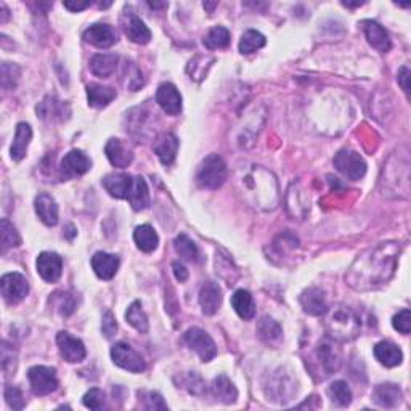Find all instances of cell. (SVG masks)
I'll use <instances>...</instances> for the list:
<instances>
[{
	"label": "cell",
	"instance_id": "27",
	"mask_svg": "<svg viewBox=\"0 0 411 411\" xmlns=\"http://www.w3.org/2000/svg\"><path fill=\"white\" fill-rule=\"evenodd\" d=\"M375 357L376 360L387 368L399 366L403 360V353L397 344L390 341H382L375 346Z\"/></svg>",
	"mask_w": 411,
	"mask_h": 411
},
{
	"label": "cell",
	"instance_id": "36",
	"mask_svg": "<svg viewBox=\"0 0 411 411\" xmlns=\"http://www.w3.org/2000/svg\"><path fill=\"white\" fill-rule=\"evenodd\" d=\"M50 305L63 317H69V315L74 313V310L78 309V300H76V296L71 293H66V291H56L50 296Z\"/></svg>",
	"mask_w": 411,
	"mask_h": 411
},
{
	"label": "cell",
	"instance_id": "40",
	"mask_svg": "<svg viewBox=\"0 0 411 411\" xmlns=\"http://www.w3.org/2000/svg\"><path fill=\"white\" fill-rule=\"evenodd\" d=\"M0 238H2V252L5 254L12 247H18L21 245V236L13 223H10L7 219H2L0 222Z\"/></svg>",
	"mask_w": 411,
	"mask_h": 411
},
{
	"label": "cell",
	"instance_id": "35",
	"mask_svg": "<svg viewBox=\"0 0 411 411\" xmlns=\"http://www.w3.org/2000/svg\"><path fill=\"white\" fill-rule=\"evenodd\" d=\"M133 241H135L137 247L143 252H153L159 245V238L157 233L151 225H140L133 232Z\"/></svg>",
	"mask_w": 411,
	"mask_h": 411
},
{
	"label": "cell",
	"instance_id": "47",
	"mask_svg": "<svg viewBox=\"0 0 411 411\" xmlns=\"http://www.w3.org/2000/svg\"><path fill=\"white\" fill-rule=\"evenodd\" d=\"M392 326H394L397 331L408 336L411 331V312L408 309L400 310L399 313L392 318Z\"/></svg>",
	"mask_w": 411,
	"mask_h": 411
},
{
	"label": "cell",
	"instance_id": "24",
	"mask_svg": "<svg viewBox=\"0 0 411 411\" xmlns=\"http://www.w3.org/2000/svg\"><path fill=\"white\" fill-rule=\"evenodd\" d=\"M92 269L100 280H111L118 274L119 257L108 252H97L92 257Z\"/></svg>",
	"mask_w": 411,
	"mask_h": 411
},
{
	"label": "cell",
	"instance_id": "4",
	"mask_svg": "<svg viewBox=\"0 0 411 411\" xmlns=\"http://www.w3.org/2000/svg\"><path fill=\"white\" fill-rule=\"evenodd\" d=\"M228 175L227 164L219 155H209L201 162L196 172V181L201 188L217 190L225 184Z\"/></svg>",
	"mask_w": 411,
	"mask_h": 411
},
{
	"label": "cell",
	"instance_id": "18",
	"mask_svg": "<svg viewBox=\"0 0 411 411\" xmlns=\"http://www.w3.org/2000/svg\"><path fill=\"white\" fill-rule=\"evenodd\" d=\"M84 41L87 44L98 47V49H108L118 42V36L111 26L108 25H92L84 32Z\"/></svg>",
	"mask_w": 411,
	"mask_h": 411
},
{
	"label": "cell",
	"instance_id": "16",
	"mask_svg": "<svg viewBox=\"0 0 411 411\" xmlns=\"http://www.w3.org/2000/svg\"><path fill=\"white\" fill-rule=\"evenodd\" d=\"M299 302H300V305H302L304 312L309 315H313V317L324 315L328 310L326 294H324V291L320 288L305 289L304 293L300 294Z\"/></svg>",
	"mask_w": 411,
	"mask_h": 411
},
{
	"label": "cell",
	"instance_id": "39",
	"mask_svg": "<svg viewBox=\"0 0 411 411\" xmlns=\"http://www.w3.org/2000/svg\"><path fill=\"white\" fill-rule=\"evenodd\" d=\"M230 44V32L227 27L216 26L208 32V36L204 37V47L209 50L216 49H225Z\"/></svg>",
	"mask_w": 411,
	"mask_h": 411
},
{
	"label": "cell",
	"instance_id": "33",
	"mask_svg": "<svg viewBox=\"0 0 411 411\" xmlns=\"http://www.w3.org/2000/svg\"><path fill=\"white\" fill-rule=\"evenodd\" d=\"M118 61V55L113 54L93 55L92 60H90V71L98 78H109V76L116 73Z\"/></svg>",
	"mask_w": 411,
	"mask_h": 411
},
{
	"label": "cell",
	"instance_id": "54",
	"mask_svg": "<svg viewBox=\"0 0 411 411\" xmlns=\"http://www.w3.org/2000/svg\"><path fill=\"white\" fill-rule=\"evenodd\" d=\"M66 232H69V233H66V235H68L69 240H73V238L76 236V233H78V232H76V228H74L73 225H68V227H66Z\"/></svg>",
	"mask_w": 411,
	"mask_h": 411
},
{
	"label": "cell",
	"instance_id": "17",
	"mask_svg": "<svg viewBox=\"0 0 411 411\" xmlns=\"http://www.w3.org/2000/svg\"><path fill=\"white\" fill-rule=\"evenodd\" d=\"M122 25L124 31H126V36L133 44L145 45L151 41V31L148 30V26L135 15V13H126L122 18Z\"/></svg>",
	"mask_w": 411,
	"mask_h": 411
},
{
	"label": "cell",
	"instance_id": "13",
	"mask_svg": "<svg viewBox=\"0 0 411 411\" xmlns=\"http://www.w3.org/2000/svg\"><path fill=\"white\" fill-rule=\"evenodd\" d=\"M90 167H92V161L89 159V156L80 150H73L63 157V161H61L60 172L61 177L68 180L73 179V177L84 175L85 172L90 170Z\"/></svg>",
	"mask_w": 411,
	"mask_h": 411
},
{
	"label": "cell",
	"instance_id": "43",
	"mask_svg": "<svg viewBox=\"0 0 411 411\" xmlns=\"http://www.w3.org/2000/svg\"><path fill=\"white\" fill-rule=\"evenodd\" d=\"M65 108H68L65 103L56 102L54 97H47L44 102L39 103L37 113H39L41 118L44 119H60V121H63Z\"/></svg>",
	"mask_w": 411,
	"mask_h": 411
},
{
	"label": "cell",
	"instance_id": "21",
	"mask_svg": "<svg viewBox=\"0 0 411 411\" xmlns=\"http://www.w3.org/2000/svg\"><path fill=\"white\" fill-rule=\"evenodd\" d=\"M363 31H365V36L368 42L373 49H376L381 54H387L390 50V37L387 34V31L382 27L379 23L376 21H363Z\"/></svg>",
	"mask_w": 411,
	"mask_h": 411
},
{
	"label": "cell",
	"instance_id": "29",
	"mask_svg": "<svg viewBox=\"0 0 411 411\" xmlns=\"http://www.w3.org/2000/svg\"><path fill=\"white\" fill-rule=\"evenodd\" d=\"M127 201L131 203L133 211H145L150 206V191H148V185L143 177H133L132 188L129 191Z\"/></svg>",
	"mask_w": 411,
	"mask_h": 411
},
{
	"label": "cell",
	"instance_id": "7",
	"mask_svg": "<svg viewBox=\"0 0 411 411\" xmlns=\"http://www.w3.org/2000/svg\"><path fill=\"white\" fill-rule=\"evenodd\" d=\"M0 289H2V298L7 304L15 305L20 304L21 300L26 299L30 293V283H27L26 276L21 274H7L0 280Z\"/></svg>",
	"mask_w": 411,
	"mask_h": 411
},
{
	"label": "cell",
	"instance_id": "48",
	"mask_svg": "<svg viewBox=\"0 0 411 411\" xmlns=\"http://www.w3.org/2000/svg\"><path fill=\"white\" fill-rule=\"evenodd\" d=\"M82 403L90 410H102L104 406V394L100 389H90L84 395Z\"/></svg>",
	"mask_w": 411,
	"mask_h": 411
},
{
	"label": "cell",
	"instance_id": "55",
	"mask_svg": "<svg viewBox=\"0 0 411 411\" xmlns=\"http://www.w3.org/2000/svg\"><path fill=\"white\" fill-rule=\"evenodd\" d=\"M148 5H150L151 8H164V7H167V3H164V2H162V3H156V2L153 3V2H150V3H148Z\"/></svg>",
	"mask_w": 411,
	"mask_h": 411
},
{
	"label": "cell",
	"instance_id": "20",
	"mask_svg": "<svg viewBox=\"0 0 411 411\" xmlns=\"http://www.w3.org/2000/svg\"><path fill=\"white\" fill-rule=\"evenodd\" d=\"M199 305L204 315H214L222 305V289L214 281H208L199 291Z\"/></svg>",
	"mask_w": 411,
	"mask_h": 411
},
{
	"label": "cell",
	"instance_id": "32",
	"mask_svg": "<svg viewBox=\"0 0 411 411\" xmlns=\"http://www.w3.org/2000/svg\"><path fill=\"white\" fill-rule=\"evenodd\" d=\"M232 307L235 309L238 317L246 320V322L247 320L254 318V315H256L254 299H252L249 291H246V289L235 291V294L232 296Z\"/></svg>",
	"mask_w": 411,
	"mask_h": 411
},
{
	"label": "cell",
	"instance_id": "8",
	"mask_svg": "<svg viewBox=\"0 0 411 411\" xmlns=\"http://www.w3.org/2000/svg\"><path fill=\"white\" fill-rule=\"evenodd\" d=\"M27 377H30L32 392L39 397L49 395L58 389V377H56V371L54 368L32 366L27 371Z\"/></svg>",
	"mask_w": 411,
	"mask_h": 411
},
{
	"label": "cell",
	"instance_id": "9",
	"mask_svg": "<svg viewBox=\"0 0 411 411\" xmlns=\"http://www.w3.org/2000/svg\"><path fill=\"white\" fill-rule=\"evenodd\" d=\"M111 358L113 363L122 370L131 373H143L146 370V363L143 360L142 355L133 351L129 344L118 342L114 344L111 348Z\"/></svg>",
	"mask_w": 411,
	"mask_h": 411
},
{
	"label": "cell",
	"instance_id": "51",
	"mask_svg": "<svg viewBox=\"0 0 411 411\" xmlns=\"http://www.w3.org/2000/svg\"><path fill=\"white\" fill-rule=\"evenodd\" d=\"M410 78H411V73L410 69L403 66V68H400L399 74H397V80H399L400 87L403 89L405 93H410Z\"/></svg>",
	"mask_w": 411,
	"mask_h": 411
},
{
	"label": "cell",
	"instance_id": "56",
	"mask_svg": "<svg viewBox=\"0 0 411 411\" xmlns=\"http://www.w3.org/2000/svg\"><path fill=\"white\" fill-rule=\"evenodd\" d=\"M217 5V2H214V3H208V2H204V8H208L209 12H212L214 10V7Z\"/></svg>",
	"mask_w": 411,
	"mask_h": 411
},
{
	"label": "cell",
	"instance_id": "50",
	"mask_svg": "<svg viewBox=\"0 0 411 411\" xmlns=\"http://www.w3.org/2000/svg\"><path fill=\"white\" fill-rule=\"evenodd\" d=\"M102 331L104 336L108 339H111L114 334L118 331V323H116V318H114V315L107 310V312L103 313V320H102Z\"/></svg>",
	"mask_w": 411,
	"mask_h": 411
},
{
	"label": "cell",
	"instance_id": "2",
	"mask_svg": "<svg viewBox=\"0 0 411 411\" xmlns=\"http://www.w3.org/2000/svg\"><path fill=\"white\" fill-rule=\"evenodd\" d=\"M240 184L243 185V193L257 209L271 211L276 208L280 198L278 184L275 175L260 166H252L251 169L241 170Z\"/></svg>",
	"mask_w": 411,
	"mask_h": 411
},
{
	"label": "cell",
	"instance_id": "3",
	"mask_svg": "<svg viewBox=\"0 0 411 411\" xmlns=\"http://www.w3.org/2000/svg\"><path fill=\"white\" fill-rule=\"evenodd\" d=\"M324 318V328L328 336L334 341H352L362 331V317L355 309L348 305H336V307L326 310Z\"/></svg>",
	"mask_w": 411,
	"mask_h": 411
},
{
	"label": "cell",
	"instance_id": "45",
	"mask_svg": "<svg viewBox=\"0 0 411 411\" xmlns=\"http://www.w3.org/2000/svg\"><path fill=\"white\" fill-rule=\"evenodd\" d=\"M21 69L15 63H2V87L5 90L15 89L18 80H20Z\"/></svg>",
	"mask_w": 411,
	"mask_h": 411
},
{
	"label": "cell",
	"instance_id": "30",
	"mask_svg": "<svg viewBox=\"0 0 411 411\" xmlns=\"http://www.w3.org/2000/svg\"><path fill=\"white\" fill-rule=\"evenodd\" d=\"M257 336L262 342L269 344V346H276L283 339V328L280 326L278 322L265 315L257 323Z\"/></svg>",
	"mask_w": 411,
	"mask_h": 411
},
{
	"label": "cell",
	"instance_id": "41",
	"mask_svg": "<svg viewBox=\"0 0 411 411\" xmlns=\"http://www.w3.org/2000/svg\"><path fill=\"white\" fill-rule=\"evenodd\" d=\"M328 395L333 403L337 406H348L352 403V390L344 381H334L328 387Z\"/></svg>",
	"mask_w": 411,
	"mask_h": 411
},
{
	"label": "cell",
	"instance_id": "5",
	"mask_svg": "<svg viewBox=\"0 0 411 411\" xmlns=\"http://www.w3.org/2000/svg\"><path fill=\"white\" fill-rule=\"evenodd\" d=\"M334 167L351 180H360L366 174L365 159L351 148H344L334 156Z\"/></svg>",
	"mask_w": 411,
	"mask_h": 411
},
{
	"label": "cell",
	"instance_id": "12",
	"mask_svg": "<svg viewBox=\"0 0 411 411\" xmlns=\"http://www.w3.org/2000/svg\"><path fill=\"white\" fill-rule=\"evenodd\" d=\"M320 371H323V376H329L336 373L341 366V352L334 346L333 341H322L315 351Z\"/></svg>",
	"mask_w": 411,
	"mask_h": 411
},
{
	"label": "cell",
	"instance_id": "49",
	"mask_svg": "<svg viewBox=\"0 0 411 411\" xmlns=\"http://www.w3.org/2000/svg\"><path fill=\"white\" fill-rule=\"evenodd\" d=\"M145 397V408L146 410H167V403L157 392H140Z\"/></svg>",
	"mask_w": 411,
	"mask_h": 411
},
{
	"label": "cell",
	"instance_id": "15",
	"mask_svg": "<svg viewBox=\"0 0 411 411\" xmlns=\"http://www.w3.org/2000/svg\"><path fill=\"white\" fill-rule=\"evenodd\" d=\"M156 103L162 108V111L169 116H177L181 111V95L174 84L164 82L159 85L156 92Z\"/></svg>",
	"mask_w": 411,
	"mask_h": 411
},
{
	"label": "cell",
	"instance_id": "28",
	"mask_svg": "<svg viewBox=\"0 0 411 411\" xmlns=\"http://www.w3.org/2000/svg\"><path fill=\"white\" fill-rule=\"evenodd\" d=\"M31 138H32V129L30 124H26V122L18 124L15 138H13L12 148H10V157L13 161L18 162L26 156Z\"/></svg>",
	"mask_w": 411,
	"mask_h": 411
},
{
	"label": "cell",
	"instance_id": "44",
	"mask_svg": "<svg viewBox=\"0 0 411 411\" xmlns=\"http://www.w3.org/2000/svg\"><path fill=\"white\" fill-rule=\"evenodd\" d=\"M126 320L131 326L137 329V331H140V333L148 331V317H146V313L143 312L142 304L138 302V300H135V302H132L131 305H129V309L126 312Z\"/></svg>",
	"mask_w": 411,
	"mask_h": 411
},
{
	"label": "cell",
	"instance_id": "11",
	"mask_svg": "<svg viewBox=\"0 0 411 411\" xmlns=\"http://www.w3.org/2000/svg\"><path fill=\"white\" fill-rule=\"evenodd\" d=\"M56 346H58L61 358L68 363H79L87 355L84 342L66 331L56 334Z\"/></svg>",
	"mask_w": 411,
	"mask_h": 411
},
{
	"label": "cell",
	"instance_id": "23",
	"mask_svg": "<svg viewBox=\"0 0 411 411\" xmlns=\"http://www.w3.org/2000/svg\"><path fill=\"white\" fill-rule=\"evenodd\" d=\"M403 399V394H401V389L399 386L390 384V382H386V384H379L375 387L373 390V400L377 406H382V408H394Z\"/></svg>",
	"mask_w": 411,
	"mask_h": 411
},
{
	"label": "cell",
	"instance_id": "26",
	"mask_svg": "<svg viewBox=\"0 0 411 411\" xmlns=\"http://www.w3.org/2000/svg\"><path fill=\"white\" fill-rule=\"evenodd\" d=\"M177 151H179V138L170 132L162 133L155 143V153L164 166H170L175 161Z\"/></svg>",
	"mask_w": 411,
	"mask_h": 411
},
{
	"label": "cell",
	"instance_id": "38",
	"mask_svg": "<svg viewBox=\"0 0 411 411\" xmlns=\"http://www.w3.org/2000/svg\"><path fill=\"white\" fill-rule=\"evenodd\" d=\"M174 246H175L177 254H179L181 259L190 260V262H199L201 256H199L198 246H196L195 241L190 240L185 233H181V235L175 238Z\"/></svg>",
	"mask_w": 411,
	"mask_h": 411
},
{
	"label": "cell",
	"instance_id": "34",
	"mask_svg": "<svg viewBox=\"0 0 411 411\" xmlns=\"http://www.w3.org/2000/svg\"><path fill=\"white\" fill-rule=\"evenodd\" d=\"M116 98V90L111 87H104L100 84L87 85V100L89 107L92 108H104L108 107L113 100Z\"/></svg>",
	"mask_w": 411,
	"mask_h": 411
},
{
	"label": "cell",
	"instance_id": "46",
	"mask_svg": "<svg viewBox=\"0 0 411 411\" xmlns=\"http://www.w3.org/2000/svg\"><path fill=\"white\" fill-rule=\"evenodd\" d=\"M3 397H5L7 405L10 406L12 410H23L26 406L25 395H23V392L15 386H7L5 392H3Z\"/></svg>",
	"mask_w": 411,
	"mask_h": 411
},
{
	"label": "cell",
	"instance_id": "14",
	"mask_svg": "<svg viewBox=\"0 0 411 411\" xmlns=\"http://www.w3.org/2000/svg\"><path fill=\"white\" fill-rule=\"evenodd\" d=\"M37 274L47 283H56L63 271V259L56 252H42L36 262Z\"/></svg>",
	"mask_w": 411,
	"mask_h": 411
},
{
	"label": "cell",
	"instance_id": "10",
	"mask_svg": "<svg viewBox=\"0 0 411 411\" xmlns=\"http://www.w3.org/2000/svg\"><path fill=\"white\" fill-rule=\"evenodd\" d=\"M265 392L271 400L286 403L298 392V384L285 371H278L271 377L269 386H265Z\"/></svg>",
	"mask_w": 411,
	"mask_h": 411
},
{
	"label": "cell",
	"instance_id": "19",
	"mask_svg": "<svg viewBox=\"0 0 411 411\" xmlns=\"http://www.w3.org/2000/svg\"><path fill=\"white\" fill-rule=\"evenodd\" d=\"M104 153H107L108 161L111 162L114 167H118V169H126L133 161V153L131 148L122 140H118V138H111V140L107 143Z\"/></svg>",
	"mask_w": 411,
	"mask_h": 411
},
{
	"label": "cell",
	"instance_id": "25",
	"mask_svg": "<svg viewBox=\"0 0 411 411\" xmlns=\"http://www.w3.org/2000/svg\"><path fill=\"white\" fill-rule=\"evenodd\" d=\"M133 177L129 174H109L103 179V186L113 198L127 199L129 191L132 188Z\"/></svg>",
	"mask_w": 411,
	"mask_h": 411
},
{
	"label": "cell",
	"instance_id": "22",
	"mask_svg": "<svg viewBox=\"0 0 411 411\" xmlns=\"http://www.w3.org/2000/svg\"><path fill=\"white\" fill-rule=\"evenodd\" d=\"M34 206L37 216H39V219L45 225L55 227L56 223H58V204H56L54 196L47 193L37 195Z\"/></svg>",
	"mask_w": 411,
	"mask_h": 411
},
{
	"label": "cell",
	"instance_id": "31",
	"mask_svg": "<svg viewBox=\"0 0 411 411\" xmlns=\"http://www.w3.org/2000/svg\"><path fill=\"white\" fill-rule=\"evenodd\" d=\"M211 392L219 401H222V403H227V405L235 403L238 399L236 387L233 386V382L228 379L225 375L217 376L216 379L212 381Z\"/></svg>",
	"mask_w": 411,
	"mask_h": 411
},
{
	"label": "cell",
	"instance_id": "1",
	"mask_svg": "<svg viewBox=\"0 0 411 411\" xmlns=\"http://www.w3.org/2000/svg\"><path fill=\"white\" fill-rule=\"evenodd\" d=\"M400 246L394 241L379 243L363 252L346 275L347 285L355 291H371L386 285L397 269Z\"/></svg>",
	"mask_w": 411,
	"mask_h": 411
},
{
	"label": "cell",
	"instance_id": "37",
	"mask_svg": "<svg viewBox=\"0 0 411 411\" xmlns=\"http://www.w3.org/2000/svg\"><path fill=\"white\" fill-rule=\"evenodd\" d=\"M175 382L179 384V387H181V389H186L193 395L206 394V382L203 381V377H201L198 373H193V371L181 373V375L175 376Z\"/></svg>",
	"mask_w": 411,
	"mask_h": 411
},
{
	"label": "cell",
	"instance_id": "53",
	"mask_svg": "<svg viewBox=\"0 0 411 411\" xmlns=\"http://www.w3.org/2000/svg\"><path fill=\"white\" fill-rule=\"evenodd\" d=\"M65 8H68V10L71 12H82L85 10V8H89L92 3L90 2H71V0H68V2H63Z\"/></svg>",
	"mask_w": 411,
	"mask_h": 411
},
{
	"label": "cell",
	"instance_id": "42",
	"mask_svg": "<svg viewBox=\"0 0 411 411\" xmlns=\"http://www.w3.org/2000/svg\"><path fill=\"white\" fill-rule=\"evenodd\" d=\"M267 44V39L264 34H260L259 31H254V30H249L246 31L245 34L241 36V41H240V52L243 55H249V54H254L259 49H262Z\"/></svg>",
	"mask_w": 411,
	"mask_h": 411
},
{
	"label": "cell",
	"instance_id": "52",
	"mask_svg": "<svg viewBox=\"0 0 411 411\" xmlns=\"http://www.w3.org/2000/svg\"><path fill=\"white\" fill-rule=\"evenodd\" d=\"M172 269H174L175 278L179 280L180 283H184V281L188 280V270H186L180 262H174V264H172Z\"/></svg>",
	"mask_w": 411,
	"mask_h": 411
},
{
	"label": "cell",
	"instance_id": "6",
	"mask_svg": "<svg viewBox=\"0 0 411 411\" xmlns=\"http://www.w3.org/2000/svg\"><path fill=\"white\" fill-rule=\"evenodd\" d=\"M184 339L191 351L198 353L201 360L204 363L211 362L217 355L216 342L212 341V337L208 333L203 331L199 328H190L188 331L184 334Z\"/></svg>",
	"mask_w": 411,
	"mask_h": 411
}]
</instances>
